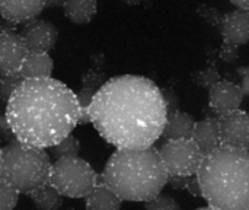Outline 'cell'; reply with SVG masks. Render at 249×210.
<instances>
[{
  "label": "cell",
  "instance_id": "6da1fadb",
  "mask_svg": "<svg viewBox=\"0 0 249 210\" xmlns=\"http://www.w3.org/2000/svg\"><path fill=\"white\" fill-rule=\"evenodd\" d=\"M89 123L117 151L153 148L163 134L168 108L149 77L121 75L105 80L88 108Z\"/></svg>",
  "mask_w": 249,
  "mask_h": 210
},
{
  "label": "cell",
  "instance_id": "7a4b0ae2",
  "mask_svg": "<svg viewBox=\"0 0 249 210\" xmlns=\"http://www.w3.org/2000/svg\"><path fill=\"white\" fill-rule=\"evenodd\" d=\"M4 115L16 140L51 149L80 124L82 108L76 92L50 77L23 80L9 98Z\"/></svg>",
  "mask_w": 249,
  "mask_h": 210
},
{
  "label": "cell",
  "instance_id": "3957f363",
  "mask_svg": "<svg viewBox=\"0 0 249 210\" xmlns=\"http://www.w3.org/2000/svg\"><path fill=\"white\" fill-rule=\"evenodd\" d=\"M201 197L220 210H249V151L220 145L197 174Z\"/></svg>",
  "mask_w": 249,
  "mask_h": 210
},
{
  "label": "cell",
  "instance_id": "277c9868",
  "mask_svg": "<svg viewBox=\"0 0 249 210\" xmlns=\"http://www.w3.org/2000/svg\"><path fill=\"white\" fill-rule=\"evenodd\" d=\"M168 178L159 151L155 148L115 151L101 174V180L123 202L143 203L159 196Z\"/></svg>",
  "mask_w": 249,
  "mask_h": 210
},
{
  "label": "cell",
  "instance_id": "5b68a950",
  "mask_svg": "<svg viewBox=\"0 0 249 210\" xmlns=\"http://www.w3.org/2000/svg\"><path fill=\"white\" fill-rule=\"evenodd\" d=\"M53 162L45 149L25 145L16 139L1 148L0 180L19 194H31L50 183Z\"/></svg>",
  "mask_w": 249,
  "mask_h": 210
},
{
  "label": "cell",
  "instance_id": "8992f818",
  "mask_svg": "<svg viewBox=\"0 0 249 210\" xmlns=\"http://www.w3.org/2000/svg\"><path fill=\"white\" fill-rule=\"evenodd\" d=\"M99 175L92 165L76 156L64 158L53 162L50 174V186L54 187L63 197L86 199L98 186Z\"/></svg>",
  "mask_w": 249,
  "mask_h": 210
},
{
  "label": "cell",
  "instance_id": "52a82bcc",
  "mask_svg": "<svg viewBox=\"0 0 249 210\" xmlns=\"http://www.w3.org/2000/svg\"><path fill=\"white\" fill-rule=\"evenodd\" d=\"M158 151L169 177H194L204 159L193 139L168 140Z\"/></svg>",
  "mask_w": 249,
  "mask_h": 210
},
{
  "label": "cell",
  "instance_id": "ba28073f",
  "mask_svg": "<svg viewBox=\"0 0 249 210\" xmlns=\"http://www.w3.org/2000/svg\"><path fill=\"white\" fill-rule=\"evenodd\" d=\"M28 56V48L13 28L0 29V75H16Z\"/></svg>",
  "mask_w": 249,
  "mask_h": 210
},
{
  "label": "cell",
  "instance_id": "9c48e42d",
  "mask_svg": "<svg viewBox=\"0 0 249 210\" xmlns=\"http://www.w3.org/2000/svg\"><path fill=\"white\" fill-rule=\"evenodd\" d=\"M217 120L222 145L249 151V113L238 110L228 115L219 117Z\"/></svg>",
  "mask_w": 249,
  "mask_h": 210
},
{
  "label": "cell",
  "instance_id": "30bf717a",
  "mask_svg": "<svg viewBox=\"0 0 249 210\" xmlns=\"http://www.w3.org/2000/svg\"><path fill=\"white\" fill-rule=\"evenodd\" d=\"M20 37L28 48V53H50L58 39V31L50 20L35 19L26 23Z\"/></svg>",
  "mask_w": 249,
  "mask_h": 210
},
{
  "label": "cell",
  "instance_id": "8fae6325",
  "mask_svg": "<svg viewBox=\"0 0 249 210\" xmlns=\"http://www.w3.org/2000/svg\"><path fill=\"white\" fill-rule=\"evenodd\" d=\"M244 99V92L241 85H236L231 80H220L209 91V105L213 113L219 117L228 115L233 111L241 110Z\"/></svg>",
  "mask_w": 249,
  "mask_h": 210
},
{
  "label": "cell",
  "instance_id": "7c38bea8",
  "mask_svg": "<svg viewBox=\"0 0 249 210\" xmlns=\"http://www.w3.org/2000/svg\"><path fill=\"white\" fill-rule=\"evenodd\" d=\"M220 35L225 45L239 48L249 42V12L233 10L223 15L220 26Z\"/></svg>",
  "mask_w": 249,
  "mask_h": 210
},
{
  "label": "cell",
  "instance_id": "4fadbf2b",
  "mask_svg": "<svg viewBox=\"0 0 249 210\" xmlns=\"http://www.w3.org/2000/svg\"><path fill=\"white\" fill-rule=\"evenodd\" d=\"M47 1H0V16L12 23H29L41 15Z\"/></svg>",
  "mask_w": 249,
  "mask_h": 210
},
{
  "label": "cell",
  "instance_id": "5bb4252c",
  "mask_svg": "<svg viewBox=\"0 0 249 210\" xmlns=\"http://www.w3.org/2000/svg\"><path fill=\"white\" fill-rule=\"evenodd\" d=\"M191 139L196 142L204 156L216 151L222 145L217 117H209L201 121H197Z\"/></svg>",
  "mask_w": 249,
  "mask_h": 210
},
{
  "label": "cell",
  "instance_id": "9a60e30c",
  "mask_svg": "<svg viewBox=\"0 0 249 210\" xmlns=\"http://www.w3.org/2000/svg\"><path fill=\"white\" fill-rule=\"evenodd\" d=\"M54 69V61L47 53H28L19 75L23 80L50 79Z\"/></svg>",
  "mask_w": 249,
  "mask_h": 210
},
{
  "label": "cell",
  "instance_id": "2e32d148",
  "mask_svg": "<svg viewBox=\"0 0 249 210\" xmlns=\"http://www.w3.org/2000/svg\"><path fill=\"white\" fill-rule=\"evenodd\" d=\"M196 123L197 121L188 113H184L179 110L169 113L162 137L166 142L168 140H177V139H191Z\"/></svg>",
  "mask_w": 249,
  "mask_h": 210
},
{
  "label": "cell",
  "instance_id": "e0dca14e",
  "mask_svg": "<svg viewBox=\"0 0 249 210\" xmlns=\"http://www.w3.org/2000/svg\"><path fill=\"white\" fill-rule=\"evenodd\" d=\"M86 210H120L123 200L101 180L95 190L85 199Z\"/></svg>",
  "mask_w": 249,
  "mask_h": 210
},
{
  "label": "cell",
  "instance_id": "ac0fdd59",
  "mask_svg": "<svg viewBox=\"0 0 249 210\" xmlns=\"http://www.w3.org/2000/svg\"><path fill=\"white\" fill-rule=\"evenodd\" d=\"M61 6L66 18L77 25L89 23L98 10V3L95 0H70L63 1Z\"/></svg>",
  "mask_w": 249,
  "mask_h": 210
},
{
  "label": "cell",
  "instance_id": "d6986e66",
  "mask_svg": "<svg viewBox=\"0 0 249 210\" xmlns=\"http://www.w3.org/2000/svg\"><path fill=\"white\" fill-rule=\"evenodd\" d=\"M32 203L38 210H60L63 206V196L50 184L35 190L29 194Z\"/></svg>",
  "mask_w": 249,
  "mask_h": 210
},
{
  "label": "cell",
  "instance_id": "ffe728a7",
  "mask_svg": "<svg viewBox=\"0 0 249 210\" xmlns=\"http://www.w3.org/2000/svg\"><path fill=\"white\" fill-rule=\"evenodd\" d=\"M79 151H80V143L77 137H74L73 134L67 136L64 140H61L58 145L50 149L51 156H54L55 161L64 159V158H76L79 156Z\"/></svg>",
  "mask_w": 249,
  "mask_h": 210
},
{
  "label": "cell",
  "instance_id": "44dd1931",
  "mask_svg": "<svg viewBox=\"0 0 249 210\" xmlns=\"http://www.w3.org/2000/svg\"><path fill=\"white\" fill-rule=\"evenodd\" d=\"M23 82L22 76L19 73L16 75H0V107L6 108V104L9 101V98L12 96V94L18 89V86Z\"/></svg>",
  "mask_w": 249,
  "mask_h": 210
},
{
  "label": "cell",
  "instance_id": "7402d4cb",
  "mask_svg": "<svg viewBox=\"0 0 249 210\" xmlns=\"http://www.w3.org/2000/svg\"><path fill=\"white\" fill-rule=\"evenodd\" d=\"M193 79H194V82H196L197 85H200V86H203V88H206V89H209V91H210L216 83H219V82L222 80V77H220V75H219L216 66H209V67L204 69V70H198L197 73H194Z\"/></svg>",
  "mask_w": 249,
  "mask_h": 210
},
{
  "label": "cell",
  "instance_id": "603a6c76",
  "mask_svg": "<svg viewBox=\"0 0 249 210\" xmlns=\"http://www.w3.org/2000/svg\"><path fill=\"white\" fill-rule=\"evenodd\" d=\"M19 193L0 180V210H13L18 205Z\"/></svg>",
  "mask_w": 249,
  "mask_h": 210
},
{
  "label": "cell",
  "instance_id": "cb8c5ba5",
  "mask_svg": "<svg viewBox=\"0 0 249 210\" xmlns=\"http://www.w3.org/2000/svg\"><path fill=\"white\" fill-rule=\"evenodd\" d=\"M144 210H181V206L174 197L160 193L155 199L144 203Z\"/></svg>",
  "mask_w": 249,
  "mask_h": 210
},
{
  "label": "cell",
  "instance_id": "d4e9b609",
  "mask_svg": "<svg viewBox=\"0 0 249 210\" xmlns=\"http://www.w3.org/2000/svg\"><path fill=\"white\" fill-rule=\"evenodd\" d=\"M198 13L212 25V26H216L219 29L220 26V22H222V18L223 15L219 13V10L213 6H209V4H203L198 7Z\"/></svg>",
  "mask_w": 249,
  "mask_h": 210
},
{
  "label": "cell",
  "instance_id": "484cf974",
  "mask_svg": "<svg viewBox=\"0 0 249 210\" xmlns=\"http://www.w3.org/2000/svg\"><path fill=\"white\" fill-rule=\"evenodd\" d=\"M162 94H163V98H165V102H166V108H168V114L169 113H174L177 111V105H178V95L177 92L174 91V88H163L162 89Z\"/></svg>",
  "mask_w": 249,
  "mask_h": 210
},
{
  "label": "cell",
  "instance_id": "4316f807",
  "mask_svg": "<svg viewBox=\"0 0 249 210\" xmlns=\"http://www.w3.org/2000/svg\"><path fill=\"white\" fill-rule=\"evenodd\" d=\"M219 56H220L222 60H225L228 63H233L238 58V56H239V48L223 44L222 48H220V51H219Z\"/></svg>",
  "mask_w": 249,
  "mask_h": 210
},
{
  "label": "cell",
  "instance_id": "83f0119b",
  "mask_svg": "<svg viewBox=\"0 0 249 210\" xmlns=\"http://www.w3.org/2000/svg\"><path fill=\"white\" fill-rule=\"evenodd\" d=\"M13 133L10 130V126L7 123V118L4 115V113H0V142L1 140H6L7 143L10 140H13Z\"/></svg>",
  "mask_w": 249,
  "mask_h": 210
},
{
  "label": "cell",
  "instance_id": "f1b7e54d",
  "mask_svg": "<svg viewBox=\"0 0 249 210\" xmlns=\"http://www.w3.org/2000/svg\"><path fill=\"white\" fill-rule=\"evenodd\" d=\"M191 178L193 177H169L168 184H171L175 190H187L191 183Z\"/></svg>",
  "mask_w": 249,
  "mask_h": 210
},
{
  "label": "cell",
  "instance_id": "f546056e",
  "mask_svg": "<svg viewBox=\"0 0 249 210\" xmlns=\"http://www.w3.org/2000/svg\"><path fill=\"white\" fill-rule=\"evenodd\" d=\"M239 75L242 77V85H241V89L244 92V96H249V66L245 67H239Z\"/></svg>",
  "mask_w": 249,
  "mask_h": 210
},
{
  "label": "cell",
  "instance_id": "4dcf8cb0",
  "mask_svg": "<svg viewBox=\"0 0 249 210\" xmlns=\"http://www.w3.org/2000/svg\"><path fill=\"white\" fill-rule=\"evenodd\" d=\"M187 191H188V193H191L193 196L201 197V187H200V183H198L197 175H194V177L191 178V183H190V186H188Z\"/></svg>",
  "mask_w": 249,
  "mask_h": 210
},
{
  "label": "cell",
  "instance_id": "1f68e13d",
  "mask_svg": "<svg viewBox=\"0 0 249 210\" xmlns=\"http://www.w3.org/2000/svg\"><path fill=\"white\" fill-rule=\"evenodd\" d=\"M232 4H235L238 7V10L249 12V0H233Z\"/></svg>",
  "mask_w": 249,
  "mask_h": 210
},
{
  "label": "cell",
  "instance_id": "d6a6232c",
  "mask_svg": "<svg viewBox=\"0 0 249 210\" xmlns=\"http://www.w3.org/2000/svg\"><path fill=\"white\" fill-rule=\"evenodd\" d=\"M197 210H220V209H217V208H213V206L207 205V206H204V208H198Z\"/></svg>",
  "mask_w": 249,
  "mask_h": 210
},
{
  "label": "cell",
  "instance_id": "836d02e7",
  "mask_svg": "<svg viewBox=\"0 0 249 210\" xmlns=\"http://www.w3.org/2000/svg\"><path fill=\"white\" fill-rule=\"evenodd\" d=\"M0 161H1V148H0Z\"/></svg>",
  "mask_w": 249,
  "mask_h": 210
}]
</instances>
